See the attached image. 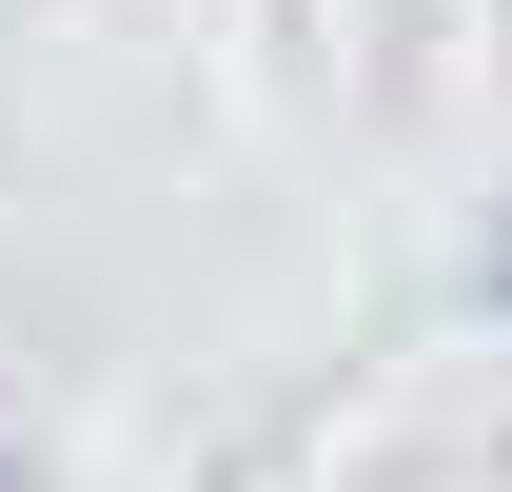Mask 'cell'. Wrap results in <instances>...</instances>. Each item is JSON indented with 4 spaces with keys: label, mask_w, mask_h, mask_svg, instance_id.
<instances>
[{
    "label": "cell",
    "mask_w": 512,
    "mask_h": 492,
    "mask_svg": "<svg viewBox=\"0 0 512 492\" xmlns=\"http://www.w3.org/2000/svg\"><path fill=\"white\" fill-rule=\"evenodd\" d=\"M473 315H512V217H493V237H473Z\"/></svg>",
    "instance_id": "1"
},
{
    "label": "cell",
    "mask_w": 512,
    "mask_h": 492,
    "mask_svg": "<svg viewBox=\"0 0 512 492\" xmlns=\"http://www.w3.org/2000/svg\"><path fill=\"white\" fill-rule=\"evenodd\" d=\"M0 492H20V433H0Z\"/></svg>",
    "instance_id": "2"
}]
</instances>
